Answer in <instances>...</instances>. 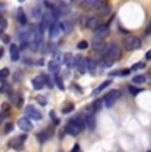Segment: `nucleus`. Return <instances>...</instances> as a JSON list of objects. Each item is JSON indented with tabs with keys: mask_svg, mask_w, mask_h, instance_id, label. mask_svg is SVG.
I'll use <instances>...</instances> for the list:
<instances>
[{
	"mask_svg": "<svg viewBox=\"0 0 151 152\" xmlns=\"http://www.w3.org/2000/svg\"><path fill=\"white\" fill-rule=\"evenodd\" d=\"M86 126V118L85 115H78L74 119H72L65 127V131L68 135L72 136H77L78 134L82 131V128Z\"/></svg>",
	"mask_w": 151,
	"mask_h": 152,
	"instance_id": "1",
	"label": "nucleus"
},
{
	"mask_svg": "<svg viewBox=\"0 0 151 152\" xmlns=\"http://www.w3.org/2000/svg\"><path fill=\"white\" fill-rule=\"evenodd\" d=\"M102 58H106V60L111 61V62H117L118 60L121 58V49L118 45L115 44H110L105 48L103 50V57Z\"/></svg>",
	"mask_w": 151,
	"mask_h": 152,
	"instance_id": "2",
	"label": "nucleus"
},
{
	"mask_svg": "<svg viewBox=\"0 0 151 152\" xmlns=\"http://www.w3.org/2000/svg\"><path fill=\"white\" fill-rule=\"evenodd\" d=\"M141 46H142L141 39H138V37H135V36H129L123 40V48L129 52L136 50V49H139Z\"/></svg>",
	"mask_w": 151,
	"mask_h": 152,
	"instance_id": "3",
	"label": "nucleus"
},
{
	"mask_svg": "<svg viewBox=\"0 0 151 152\" xmlns=\"http://www.w3.org/2000/svg\"><path fill=\"white\" fill-rule=\"evenodd\" d=\"M121 95H122L121 90H111V91L107 93L105 97H103V104H105L106 107H111L113 104L121 98Z\"/></svg>",
	"mask_w": 151,
	"mask_h": 152,
	"instance_id": "4",
	"label": "nucleus"
},
{
	"mask_svg": "<svg viewBox=\"0 0 151 152\" xmlns=\"http://www.w3.org/2000/svg\"><path fill=\"white\" fill-rule=\"evenodd\" d=\"M74 68L78 70V73L84 74V73L88 70V65H86V58H84L82 56H76V65Z\"/></svg>",
	"mask_w": 151,
	"mask_h": 152,
	"instance_id": "5",
	"label": "nucleus"
},
{
	"mask_svg": "<svg viewBox=\"0 0 151 152\" xmlns=\"http://www.w3.org/2000/svg\"><path fill=\"white\" fill-rule=\"evenodd\" d=\"M19 40H20V48L21 49L29 46V29H23V31H20Z\"/></svg>",
	"mask_w": 151,
	"mask_h": 152,
	"instance_id": "6",
	"label": "nucleus"
},
{
	"mask_svg": "<svg viewBox=\"0 0 151 152\" xmlns=\"http://www.w3.org/2000/svg\"><path fill=\"white\" fill-rule=\"evenodd\" d=\"M25 114H27V116H29L31 119H34V121H40V119L43 118V114L40 113L34 106H27L25 107Z\"/></svg>",
	"mask_w": 151,
	"mask_h": 152,
	"instance_id": "7",
	"label": "nucleus"
},
{
	"mask_svg": "<svg viewBox=\"0 0 151 152\" xmlns=\"http://www.w3.org/2000/svg\"><path fill=\"white\" fill-rule=\"evenodd\" d=\"M61 31H64L62 23H57L56 21L51 28H49V37H51V39H54V37H57L61 33Z\"/></svg>",
	"mask_w": 151,
	"mask_h": 152,
	"instance_id": "8",
	"label": "nucleus"
},
{
	"mask_svg": "<svg viewBox=\"0 0 151 152\" xmlns=\"http://www.w3.org/2000/svg\"><path fill=\"white\" fill-rule=\"evenodd\" d=\"M17 124H19V128L23 131H31L32 128H33V124H32V122L29 121V118H20L19 122H17Z\"/></svg>",
	"mask_w": 151,
	"mask_h": 152,
	"instance_id": "9",
	"label": "nucleus"
},
{
	"mask_svg": "<svg viewBox=\"0 0 151 152\" xmlns=\"http://www.w3.org/2000/svg\"><path fill=\"white\" fill-rule=\"evenodd\" d=\"M45 85H46V82H45L44 75H37V77H34L33 80H32V86H33L34 90H41Z\"/></svg>",
	"mask_w": 151,
	"mask_h": 152,
	"instance_id": "10",
	"label": "nucleus"
},
{
	"mask_svg": "<svg viewBox=\"0 0 151 152\" xmlns=\"http://www.w3.org/2000/svg\"><path fill=\"white\" fill-rule=\"evenodd\" d=\"M85 25H86V28H89V29H97L101 25V20L95 16H90L86 19Z\"/></svg>",
	"mask_w": 151,
	"mask_h": 152,
	"instance_id": "11",
	"label": "nucleus"
},
{
	"mask_svg": "<svg viewBox=\"0 0 151 152\" xmlns=\"http://www.w3.org/2000/svg\"><path fill=\"white\" fill-rule=\"evenodd\" d=\"M110 32V28H109V24H101L97 29H94V36H98V37H106Z\"/></svg>",
	"mask_w": 151,
	"mask_h": 152,
	"instance_id": "12",
	"label": "nucleus"
},
{
	"mask_svg": "<svg viewBox=\"0 0 151 152\" xmlns=\"http://www.w3.org/2000/svg\"><path fill=\"white\" fill-rule=\"evenodd\" d=\"M25 139H27V136H25V135L20 136V138H16V139H13L12 142L10 143V145L12 148H15V150L20 151V150H23V145H24V140Z\"/></svg>",
	"mask_w": 151,
	"mask_h": 152,
	"instance_id": "13",
	"label": "nucleus"
},
{
	"mask_svg": "<svg viewBox=\"0 0 151 152\" xmlns=\"http://www.w3.org/2000/svg\"><path fill=\"white\" fill-rule=\"evenodd\" d=\"M10 54H11V60H12L13 62H17V61L20 60V49H19V46L15 45V44H12V45L10 46Z\"/></svg>",
	"mask_w": 151,
	"mask_h": 152,
	"instance_id": "14",
	"label": "nucleus"
},
{
	"mask_svg": "<svg viewBox=\"0 0 151 152\" xmlns=\"http://www.w3.org/2000/svg\"><path fill=\"white\" fill-rule=\"evenodd\" d=\"M64 64L66 65V68H68V69L74 68V65H76V57L72 53H65V54H64Z\"/></svg>",
	"mask_w": 151,
	"mask_h": 152,
	"instance_id": "15",
	"label": "nucleus"
},
{
	"mask_svg": "<svg viewBox=\"0 0 151 152\" xmlns=\"http://www.w3.org/2000/svg\"><path fill=\"white\" fill-rule=\"evenodd\" d=\"M95 10L102 15H107L110 12V5H109L107 1H105V0H100V3H98V5H97Z\"/></svg>",
	"mask_w": 151,
	"mask_h": 152,
	"instance_id": "16",
	"label": "nucleus"
},
{
	"mask_svg": "<svg viewBox=\"0 0 151 152\" xmlns=\"http://www.w3.org/2000/svg\"><path fill=\"white\" fill-rule=\"evenodd\" d=\"M100 0H82L81 1V7L85 10H92V8H97Z\"/></svg>",
	"mask_w": 151,
	"mask_h": 152,
	"instance_id": "17",
	"label": "nucleus"
},
{
	"mask_svg": "<svg viewBox=\"0 0 151 152\" xmlns=\"http://www.w3.org/2000/svg\"><path fill=\"white\" fill-rule=\"evenodd\" d=\"M51 136H52V132H51L49 130H43L41 132L37 134V139H39V142H40V143L46 142L48 139H51Z\"/></svg>",
	"mask_w": 151,
	"mask_h": 152,
	"instance_id": "18",
	"label": "nucleus"
},
{
	"mask_svg": "<svg viewBox=\"0 0 151 152\" xmlns=\"http://www.w3.org/2000/svg\"><path fill=\"white\" fill-rule=\"evenodd\" d=\"M16 17H17V21L20 23V24H23V25H25L27 24V15H25V12H24V10L23 8H19L17 10V12H16Z\"/></svg>",
	"mask_w": 151,
	"mask_h": 152,
	"instance_id": "19",
	"label": "nucleus"
},
{
	"mask_svg": "<svg viewBox=\"0 0 151 152\" xmlns=\"http://www.w3.org/2000/svg\"><path fill=\"white\" fill-rule=\"evenodd\" d=\"M48 70L52 73V74H57V73H59V70H60V64L57 62L56 60L49 61V64H48Z\"/></svg>",
	"mask_w": 151,
	"mask_h": 152,
	"instance_id": "20",
	"label": "nucleus"
},
{
	"mask_svg": "<svg viewBox=\"0 0 151 152\" xmlns=\"http://www.w3.org/2000/svg\"><path fill=\"white\" fill-rule=\"evenodd\" d=\"M85 118H86V127H88L89 130H94V128H95V119H94V116H93L92 114H86Z\"/></svg>",
	"mask_w": 151,
	"mask_h": 152,
	"instance_id": "21",
	"label": "nucleus"
},
{
	"mask_svg": "<svg viewBox=\"0 0 151 152\" xmlns=\"http://www.w3.org/2000/svg\"><path fill=\"white\" fill-rule=\"evenodd\" d=\"M110 85H111V81H110V80H107V81H105V82H102V83H101V85H100V86H98V87H97V89H95V90H94V91H93V94H94V95L100 94V93H101V91H102V90H105V89H106V87H107V86H110Z\"/></svg>",
	"mask_w": 151,
	"mask_h": 152,
	"instance_id": "22",
	"label": "nucleus"
},
{
	"mask_svg": "<svg viewBox=\"0 0 151 152\" xmlns=\"http://www.w3.org/2000/svg\"><path fill=\"white\" fill-rule=\"evenodd\" d=\"M133 82H134L135 85H141V83H144L147 82V77L143 74H139V75H135L134 78H133Z\"/></svg>",
	"mask_w": 151,
	"mask_h": 152,
	"instance_id": "23",
	"label": "nucleus"
},
{
	"mask_svg": "<svg viewBox=\"0 0 151 152\" xmlns=\"http://www.w3.org/2000/svg\"><path fill=\"white\" fill-rule=\"evenodd\" d=\"M86 65H88V70L90 73H93L97 68V62L94 60H92V58H86Z\"/></svg>",
	"mask_w": 151,
	"mask_h": 152,
	"instance_id": "24",
	"label": "nucleus"
},
{
	"mask_svg": "<svg viewBox=\"0 0 151 152\" xmlns=\"http://www.w3.org/2000/svg\"><path fill=\"white\" fill-rule=\"evenodd\" d=\"M131 73V69H123V70H117V72L110 73L111 77H117V75H129Z\"/></svg>",
	"mask_w": 151,
	"mask_h": 152,
	"instance_id": "25",
	"label": "nucleus"
},
{
	"mask_svg": "<svg viewBox=\"0 0 151 152\" xmlns=\"http://www.w3.org/2000/svg\"><path fill=\"white\" fill-rule=\"evenodd\" d=\"M54 82H56V86L59 87L60 90H65V86H64V82H62V78L60 77V74H54Z\"/></svg>",
	"mask_w": 151,
	"mask_h": 152,
	"instance_id": "26",
	"label": "nucleus"
},
{
	"mask_svg": "<svg viewBox=\"0 0 151 152\" xmlns=\"http://www.w3.org/2000/svg\"><path fill=\"white\" fill-rule=\"evenodd\" d=\"M8 75H10V69L8 68H4L0 70V81H4Z\"/></svg>",
	"mask_w": 151,
	"mask_h": 152,
	"instance_id": "27",
	"label": "nucleus"
},
{
	"mask_svg": "<svg viewBox=\"0 0 151 152\" xmlns=\"http://www.w3.org/2000/svg\"><path fill=\"white\" fill-rule=\"evenodd\" d=\"M32 15H33L34 19H41V11H40L39 7H33L32 8Z\"/></svg>",
	"mask_w": 151,
	"mask_h": 152,
	"instance_id": "28",
	"label": "nucleus"
},
{
	"mask_svg": "<svg viewBox=\"0 0 151 152\" xmlns=\"http://www.w3.org/2000/svg\"><path fill=\"white\" fill-rule=\"evenodd\" d=\"M102 104H103V99H98V101H95L94 103H93V110L100 111L101 107H102Z\"/></svg>",
	"mask_w": 151,
	"mask_h": 152,
	"instance_id": "29",
	"label": "nucleus"
},
{
	"mask_svg": "<svg viewBox=\"0 0 151 152\" xmlns=\"http://www.w3.org/2000/svg\"><path fill=\"white\" fill-rule=\"evenodd\" d=\"M36 102L39 104H41V106H46V103H48V101H46V98L44 95H37L36 97Z\"/></svg>",
	"mask_w": 151,
	"mask_h": 152,
	"instance_id": "30",
	"label": "nucleus"
},
{
	"mask_svg": "<svg viewBox=\"0 0 151 152\" xmlns=\"http://www.w3.org/2000/svg\"><path fill=\"white\" fill-rule=\"evenodd\" d=\"M88 46H89V44H88V41H85V40H82V41H80L77 44L78 50H85V49H88Z\"/></svg>",
	"mask_w": 151,
	"mask_h": 152,
	"instance_id": "31",
	"label": "nucleus"
},
{
	"mask_svg": "<svg viewBox=\"0 0 151 152\" xmlns=\"http://www.w3.org/2000/svg\"><path fill=\"white\" fill-rule=\"evenodd\" d=\"M129 91L133 95H138L139 93L142 91V89H139V87H135V86H133V85H130V86H129Z\"/></svg>",
	"mask_w": 151,
	"mask_h": 152,
	"instance_id": "32",
	"label": "nucleus"
},
{
	"mask_svg": "<svg viewBox=\"0 0 151 152\" xmlns=\"http://www.w3.org/2000/svg\"><path fill=\"white\" fill-rule=\"evenodd\" d=\"M11 90V86L8 85L7 82H3V85L0 86V93H3V94H5V93H8Z\"/></svg>",
	"mask_w": 151,
	"mask_h": 152,
	"instance_id": "33",
	"label": "nucleus"
},
{
	"mask_svg": "<svg viewBox=\"0 0 151 152\" xmlns=\"http://www.w3.org/2000/svg\"><path fill=\"white\" fill-rule=\"evenodd\" d=\"M73 110H74V104L69 103L68 106H65V107L62 109V114H69V113H72Z\"/></svg>",
	"mask_w": 151,
	"mask_h": 152,
	"instance_id": "34",
	"label": "nucleus"
},
{
	"mask_svg": "<svg viewBox=\"0 0 151 152\" xmlns=\"http://www.w3.org/2000/svg\"><path fill=\"white\" fill-rule=\"evenodd\" d=\"M144 66H146L144 62H138V64H134V65L131 66V70H134V72L135 70H141V69H143Z\"/></svg>",
	"mask_w": 151,
	"mask_h": 152,
	"instance_id": "35",
	"label": "nucleus"
},
{
	"mask_svg": "<svg viewBox=\"0 0 151 152\" xmlns=\"http://www.w3.org/2000/svg\"><path fill=\"white\" fill-rule=\"evenodd\" d=\"M5 28H7V21H5L4 17L0 16V29H1V31H4Z\"/></svg>",
	"mask_w": 151,
	"mask_h": 152,
	"instance_id": "36",
	"label": "nucleus"
},
{
	"mask_svg": "<svg viewBox=\"0 0 151 152\" xmlns=\"http://www.w3.org/2000/svg\"><path fill=\"white\" fill-rule=\"evenodd\" d=\"M12 130H13V126L11 124V123H7V124H5V127H4V132H5V134L11 132Z\"/></svg>",
	"mask_w": 151,
	"mask_h": 152,
	"instance_id": "37",
	"label": "nucleus"
},
{
	"mask_svg": "<svg viewBox=\"0 0 151 152\" xmlns=\"http://www.w3.org/2000/svg\"><path fill=\"white\" fill-rule=\"evenodd\" d=\"M0 37H1V40H3V42H4V44H8V42H10L11 41V39H10V36H7V34H0Z\"/></svg>",
	"mask_w": 151,
	"mask_h": 152,
	"instance_id": "38",
	"label": "nucleus"
},
{
	"mask_svg": "<svg viewBox=\"0 0 151 152\" xmlns=\"http://www.w3.org/2000/svg\"><path fill=\"white\" fill-rule=\"evenodd\" d=\"M8 110H10V104H8V103H3V106H1V113L4 114L5 111H8Z\"/></svg>",
	"mask_w": 151,
	"mask_h": 152,
	"instance_id": "39",
	"label": "nucleus"
},
{
	"mask_svg": "<svg viewBox=\"0 0 151 152\" xmlns=\"http://www.w3.org/2000/svg\"><path fill=\"white\" fill-rule=\"evenodd\" d=\"M144 34H146V36H150L151 34V21L149 23V25H147L146 31H144Z\"/></svg>",
	"mask_w": 151,
	"mask_h": 152,
	"instance_id": "40",
	"label": "nucleus"
},
{
	"mask_svg": "<svg viewBox=\"0 0 151 152\" xmlns=\"http://www.w3.org/2000/svg\"><path fill=\"white\" fill-rule=\"evenodd\" d=\"M70 152H81V150H80V145H78V144H74L73 150H72Z\"/></svg>",
	"mask_w": 151,
	"mask_h": 152,
	"instance_id": "41",
	"label": "nucleus"
},
{
	"mask_svg": "<svg viewBox=\"0 0 151 152\" xmlns=\"http://www.w3.org/2000/svg\"><path fill=\"white\" fill-rule=\"evenodd\" d=\"M146 60H151V49L146 53Z\"/></svg>",
	"mask_w": 151,
	"mask_h": 152,
	"instance_id": "42",
	"label": "nucleus"
},
{
	"mask_svg": "<svg viewBox=\"0 0 151 152\" xmlns=\"http://www.w3.org/2000/svg\"><path fill=\"white\" fill-rule=\"evenodd\" d=\"M36 65H40V66H43V65H44V60H37Z\"/></svg>",
	"mask_w": 151,
	"mask_h": 152,
	"instance_id": "43",
	"label": "nucleus"
},
{
	"mask_svg": "<svg viewBox=\"0 0 151 152\" xmlns=\"http://www.w3.org/2000/svg\"><path fill=\"white\" fill-rule=\"evenodd\" d=\"M1 56H3V49L0 48V57H1Z\"/></svg>",
	"mask_w": 151,
	"mask_h": 152,
	"instance_id": "44",
	"label": "nucleus"
},
{
	"mask_svg": "<svg viewBox=\"0 0 151 152\" xmlns=\"http://www.w3.org/2000/svg\"><path fill=\"white\" fill-rule=\"evenodd\" d=\"M19 1H20V3H23V1H25V0H19Z\"/></svg>",
	"mask_w": 151,
	"mask_h": 152,
	"instance_id": "45",
	"label": "nucleus"
},
{
	"mask_svg": "<svg viewBox=\"0 0 151 152\" xmlns=\"http://www.w3.org/2000/svg\"><path fill=\"white\" fill-rule=\"evenodd\" d=\"M150 74H151V72H150Z\"/></svg>",
	"mask_w": 151,
	"mask_h": 152,
	"instance_id": "46",
	"label": "nucleus"
},
{
	"mask_svg": "<svg viewBox=\"0 0 151 152\" xmlns=\"http://www.w3.org/2000/svg\"><path fill=\"white\" fill-rule=\"evenodd\" d=\"M149 152H151V151H149Z\"/></svg>",
	"mask_w": 151,
	"mask_h": 152,
	"instance_id": "47",
	"label": "nucleus"
}]
</instances>
